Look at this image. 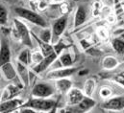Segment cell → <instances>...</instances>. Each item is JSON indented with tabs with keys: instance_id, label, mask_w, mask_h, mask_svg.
<instances>
[{
	"instance_id": "1",
	"label": "cell",
	"mask_w": 124,
	"mask_h": 113,
	"mask_svg": "<svg viewBox=\"0 0 124 113\" xmlns=\"http://www.w3.org/2000/svg\"><path fill=\"white\" fill-rule=\"evenodd\" d=\"M56 106H58V100H54L51 98L43 99V98H34L32 97L28 101L24 103L22 107L25 108H31L38 112L47 113L52 108H54Z\"/></svg>"
},
{
	"instance_id": "2",
	"label": "cell",
	"mask_w": 124,
	"mask_h": 113,
	"mask_svg": "<svg viewBox=\"0 0 124 113\" xmlns=\"http://www.w3.org/2000/svg\"><path fill=\"white\" fill-rule=\"evenodd\" d=\"M15 13L18 17L29 21L30 23L36 25V26H39L40 28H46L47 27V23H46L45 19L39 14H38L37 12H35L33 10L23 8V7H16Z\"/></svg>"
},
{
	"instance_id": "3",
	"label": "cell",
	"mask_w": 124,
	"mask_h": 113,
	"mask_svg": "<svg viewBox=\"0 0 124 113\" xmlns=\"http://www.w3.org/2000/svg\"><path fill=\"white\" fill-rule=\"evenodd\" d=\"M13 23H14V27L16 28L19 35L20 42L30 49L33 48V39H32L33 37H32L31 32L27 27V25L18 18H15Z\"/></svg>"
},
{
	"instance_id": "4",
	"label": "cell",
	"mask_w": 124,
	"mask_h": 113,
	"mask_svg": "<svg viewBox=\"0 0 124 113\" xmlns=\"http://www.w3.org/2000/svg\"><path fill=\"white\" fill-rule=\"evenodd\" d=\"M56 92V88L47 83H38L34 85L31 91V96L34 98H51Z\"/></svg>"
},
{
	"instance_id": "5",
	"label": "cell",
	"mask_w": 124,
	"mask_h": 113,
	"mask_svg": "<svg viewBox=\"0 0 124 113\" xmlns=\"http://www.w3.org/2000/svg\"><path fill=\"white\" fill-rule=\"evenodd\" d=\"M79 71V68L78 67H74V66H71V67H60V68H56V69H53L51 71H49L45 78L46 80H49V81H58V80H61V79H64V78H69L71 77L72 75H74L76 72Z\"/></svg>"
},
{
	"instance_id": "6",
	"label": "cell",
	"mask_w": 124,
	"mask_h": 113,
	"mask_svg": "<svg viewBox=\"0 0 124 113\" xmlns=\"http://www.w3.org/2000/svg\"><path fill=\"white\" fill-rule=\"evenodd\" d=\"M66 26H67V17L65 15L59 17L52 23L51 31H52V43L53 44L57 43L61 39V36L64 33Z\"/></svg>"
},
{
	"instance_id": "7",
	"label": "cell",
	"mask_w": 124,
	"mask_h": 113,
	"mask_svg": "<svg viewBox=\"0 0 124 113\" xmlns=\"http://www.w3.org/2000/svg\"><path fill=\"white\" fill-rule=\"evenodd\" d=\"M101 107L108 111L118 112L124 110V96H115L105 100Z\"/></svg>"
},
{
	"instance_id": "8",
	"label": "cell",
	"mask_w": 124,
	"mask_h": 113,
	"mask_svg": "<svg viewBox=\"0 0 124 113\" xmlns=\"http://www.w3.org/2000/svg\"><path fill=\"white\" fill-rule=\"evenodd\" d=\"M24 103V100L18 97L0 102V113H15L22 107Z\"/></svg>"
},
{
	"instance_id": "9",
	"label": "cell",
	"mask_w": 124,
	"mask_h": 113,
	"mask_svg": "<svg viewBox=\"0 0 124 113\" xmlns=\"http://www.w3.org/2000/svg\"><path fill=\"white\" fill-rule=\"evenodd\" d=\"M96 106V101L93 97L85 96L84 99L76 106H70V109L74 113H88Z\"/></svg>"
},
{
	"instance_id": "10",
	"label": "cell",
	"mask_w": 124,
	"mask_h": 113,
	"mask_svg": "<svg viewBox=\"0 0 124 113\" xmlns=\"http://www.w3.org/2000/svg\"><path fill=\"white\" fill-rule=\"evenodd\" d=\"M85 97V94L83 92V90L79 89V88H75L72 87L66 94H65V102L66 105L70 107V106H74L76 105H78Z\"/></svg>"
},
{
	"instance_id": "11",
	"label": "cell",
	"mask_w": 124,
	"mask_h": 113,
	"mask_svg": "<svg viewBox=\"0 0 124 113\" xmlns=\"http://www.w3.org/2000/svg\"><path fill=\"white\" fill-rule=\"evenodd\" d=\"M15 65H16V68L18 80L21 83V85L23 87H28L30 85V71H29L28 66L20 63L17 60H16Z\"/></svg>"
},
{
	"instance_id": "12",
	"label": "cell",
	"mask_w": 124,
	"mask_h": 113,
	"mask_svg": "<svg viewBox=\"0 0 124 113\" xmlns=\"http://www.w3.org/2000/svg\"><path fill=\"white\" fill-rule=\"evenodd\" d=\"M58 56H59L55 53V51H54L52 54H50L49 56H44V58H43L39 64H37V65H35V66L33 67V71H34L35 73H37V74H40V73L46 71V70L55 62V60L57 59Z\"/></svg>"
},
{
	"instance_id": "13",
	"label": "cell",
	"mask_w": 124,
	"mask_h": 113,
	"mask_svg": "<svg viewBox=\"0 0 124 113\" xmlns=\"http://www.w3.org/2000/svg\"><path fill=\"white\" fill-rule=\"evenodd\" d=\"M0 75L3 77L4 80L6 81H14L16 80L17 77V72H16V65L13 64L12 62H8L3 64L0 67Z\"/></svg>"
},
{
	"instance_id": "14",
	"label": "cell",
	"mask_w": 124,
	"mask_h": 113,
	"mask_svg": "<svg viewBox=\"0 0 124 113\" xmlns=\"http://www.w3.org/2000/svg\"><path fill=\"white\" fill-rule=\"evenodd\" d=\"M12 58V52H11V46L6 38H3L1 40L0 44V67L8 62H11Z\"/></svg>"
},
{
	"instance_id": "15",
	"label": "cell",
	"mask_w": 124,
	"mask_h": 113,
	"mask_svg": "<svg viewBox=\"0 0 124 113\" xmlns=\"http://www.w3.org/2000/svg\"><path fill=\"white\" fill-rule=\"evenodd\" d=\"M21 88L22 87H18L17 85H13V84L8 85L4 88V90L2 91V94H1V97H0V102L16 98L18 96V94L20 93Z\"/></svg>"
},
{
	"instance_id": "16",
	"label": "cell",
	"mask_w": 124,
	"mask_h": 113,
	"mask_svg": "<svg viewBox=\"0 0 124 113\" xmlns=\"http://www.w3.org/2000/svg\"><path fill=\"white\" fill-rule=\"evenodd\" d=\"M87 18H88V14H87L86 8L82 5L78 6V8L76 9L75 14H74V27L77 28L83 25L86 22Z\"/></svg>"
},
{
	"instance_id": "17",
	"label": "cell",
	"mask_w": 124,
	"mask_h": 113,
	"mask_svg": "<svg viewBox=\"0 0 124 113\" xmlns=\"http://www.w3.org/2000/svg\"><path fill=\"white\" fill-rule=\"evenodd\" d=\"M73 87V83L69 78H64L58 81H55V88L61 94L65 95Z\"/></svg>"
},
{
	"instance_id": "18",
	"label": "cell",
	"mask_w": 124,
	"mask_h": 113,
	"mask_svg": "<svg viewBox=\"0 0 124 113\" xmlns=\"http://www.w3.org/2000/svg\"><path fill=\"white\" fill-rule=\"evenodd\" d=\"M31 35H32V37L37 41V43H38V45H39V47L40 52L44 55V56H49L50 54H52V53L54 52V47H53V45H52L51 43H46V42L42 41V40L39 39V37L38 35H36L34 33H31Z\"/></svg>"
},
{
	"instance_id": "19",
	"label": "cell",
	"mask_w": 124,
	"mask_h": 113,
	"mask_svg": "<svg viewBox=\"0 0 124 113\" xmlns=\"http://www.w3.org/2000/svg\"><path fill=\"white\" fill-rule=\"evenodd\" d=\"M119 65V60L114 56H106L102 59V67L107 71L115 70Z\"/></svg>"
},
{
	"instance_id": "20",
	"label": "cell",
	"mask_w": 124,
	"mask_h": 113,
	"mask_svg": "<svg viewBox=\"0 0 124 113\" xmlns=\"http://www.w3.org/2000/svg\"><path fill=\"white\" fill-rule=\"evenodd\" d=\"M96 81L93 78H89L85 81L84 83V87H83V92L85 94V96L88 97H93L95 90H96Z\"/></svg>"
},
{
	"instance_id": "21",
	"label": "cell",
	"mask_w": 124,
	"mask_h": 113,
	"mask_svg": "<svg viewBox=\"0 0 124 113\" xmlns=\"http://www.w3.org/2000/svg\"><path fill=\"white\" fill-rule=\"evenodd\" d=\"M17 61H19L20 63L26 66H29L30 64H32V51L30 50V48L26 47L19 52L17 56Z\"/></svg>"
},
{
	"instance_id": "22",
	"label": "cell",
	"mask_w": 124,
	"mask_h": 113,
	"mask_svg": "<svg viewBox=\"0 0 124 113\" xmlns=\"http://www.w3.org/2000/svg\"><path fill=\"white\" fill-rule=\"evenodd\" d=\"M59 60L61 62L62 67H71L73 66L74 63V58L71 55L70 52L68 51H63L59 55Z\"/></svg>"
},
{
	"instance_id": "23",
	"label": "cell",
	"mask_w": 124,
	"mask_h": 113,
	"mask_svg": "<svg viewBox=\"0 0 124 113\" xmlns=\"http://www.w3.org/2000/svg\"><path fill=\"white\" fill-rule=\"evenodd\" d=\"M112 47L115 52L118 55L124 54V39L119 37H115L112 39Z\"/></svg>"
},
{
	"instance_id": "24",
	"label": "cell",
	"mask_w": 124,
	"mask_h": 113,
	"mask_svg": "<svg viewBox=\"0 0 124 113\" xmlns=\"http://www.w3.org/2000/svg\"><path fill=\"white\" fill-rule=\"evenodd\" d=\"M42 30L40 31L39 37V39H41L42 41L46 42V43H52V31L51 28H41Z\"/></svg>"
},
{
	"instance_id": "25",
	"label": "cell",
	"mask_w": 124,
	"mask_h": 113,
	"mask_svg": "<svg viewBox=\"0 0 124 113\" xmlns=\"http://www.w3.org/2000/svg\"><path fill=\"white\" fill-rule=\"evenodd\" d=\"M8 16H9L8 9L6 8L5 5L0 4V25L1 26H5L7 24Z\"/></svg>"
},
{
	"instance_id": "26",
	"label": "cell",
	"mask_w": 124,
	"mask_h": 113,
	"mask_svg": "<svg viewBox=\"0 0 124 113\" xmlns=\"http://www.w3.org/2000/svg\"><path fill=\"white\" fill-rule=\"evenodd\" d=\"M99 96L101 98H103L104 100H107V99L111 98L113 96V90H112V88L109 87V86H106V85L101 86L100 89H99Z\"/></svg>"
},
{
	"instance_id": "27",
	"label": "cell",
	"mask_w": 124,
	"mask_h": 113,
	"mask_svg": "<svg viewBox=\"0 0 124 113\" xmlns=\"http://www.w3.org/2000/svg\"><path fill=\"white\" fill-rule=\"evenodd\" d=\"M44 58V55L40 52V50H35L32 52V63L37 65ZM34 65V66H35Z\"/></svg>"
},
{
	"instance_id": "28",
	"label": "cell",
	"mask_w": 124,
	"mask_h": 113,
	"mask_svg": "<svg viewBox=\"0 0 124 113\" xmlns=\"http://www.w3.org/2000/svg\"><path fill=\"white\" fill-rule=\"evenodd\" d=\"M53 47H54V51H55V53L59 56L62 51H64V50L67 48V45H65V43H64L62 40L60 39L57 43H55V44L53 45Z\"/></svg>"
},
{
	"instance_id": "29",
	"label": "cell",
	"mask_w": 124,
	"mask_h": 113,
	"mask_svg": "<svg viewBox=\"0 0 124 113\" xmlns=\"http://www.w3.org/2000/svg\"><path fill=\"white\" fill-rule=\"evenodd\" d=\"M113 81L115 83H116L118 85L122 86L124 88V70L120 71L119 73H117L114 78H113Z\"/></svg>"
},
{
	"instance_id": "30",
	"label": "cell",
	"mask_w": 124,
	"mask_h": 113,
	"mask_svg": "<svg viewBox=\"0 0 124 113\" xmlns=\"http://www.w3.org/2000/svg\"><path fill=\"white\" fill-rule=\"evenodd\" d=\"M97 35H98V36L101 38V39H106L107 37H108V32H107V30L104 28H101L98 30V32H97Z\"/></svg>"
},
{
	"instance_id": "31",
	"label": "cell",
	"mask_w": 124,
	"mask_h": 113,
	"mask_svg": "<svg viewBox=\"0 0 124 113\" xmlns=\"http://www.w3.org/2000/svg\"><path fill=\"white\" fill-rule=\"evenodd\" d=\"M18 113H41V112H38L34 109H31V108H25V107H21L19 109V112Z\"/></svg>"
},
{
	"instance_id": "32",
	"label": "cell",
	"mask_w": 124,
	"mask_h": 113,
	"mask_svg": "<svg viewBox=\"0 0 124 113\" xmlns=\"http://www.w3.org/2000/svg\"><path fill=\"white\" fill-rule=\"evenodd\" d=\"M61 10H62V14H65L67 11H68V6L66 3H62V7H61Z\"/></svg>"
},
{
	"instance_id": "33",
	"label": "cell",
	"mask_w": 124,
	"mask_h": 113,
	"mask_svg": "<svg viewBox=\"0 0 124 113\" xmlns=\"http://www.w3.org/2000/svg\"><path fill=\"white\" fill-rule=\"evenodd\" d=\"M60 113H74V112L69 108V109H62Z\"/></svg>"
},
{
	"instance_id": "34",
	"label": "cell",
	"mask_w": 124,
	"mask_h": 113,
	"mask_svg": "<svg viewBox=\"0 0 124 113\" xmlns=\"http://www.w3.org/2000/svg\"><path fill=\"white\" fill-rule=\"evenodd\" d=\"M47 113H58V106H56L54 108H52V109H51L49 112H47Z\"/></svg>"
},
{
	"instance_id": "35",
	"label": "cell",
	"mask_w": 124,
	"mask_h": 113,
	"mask_svg": "<svg viewBox=\"0 0 124 113\" xmlns=\"http://www.w3.org/2000/svg\"><path fill=\"white\" fill-rule=\"evenodd\" d=\"M53 3H56V4H62L64 2V0H52Z\"/></svg>"
},
{
	"instance_id": "36",
	"label": "cell",
	"mask_w": 124,
	"mask_h": 113,
	"mask_svg": "<svg viewBox=\"0 0 124 113\" xmlns=\"http://www.w3.org/2000/svg\"><path fill=\"white\" fill-rule=\"evenodd\" d=\"M4 1H7V2H10V3H12V2H16V0H4Z\"/></svg>"
},
{
	"instance_id": "37",
	"label": "cell",
	"mask_w": 124,
	"mask_h": 113,
	"mask_svg": "<svg viewBox=\"0 0 124 113\" xmlns=\"http://www.w3.org/2000/svg\"><path fill=\"white\" fill-rule=\"evenodd\" d=\"M120 37H121L122 39H124V33H122V34L120 35Z\"/></svg>"
},
{
	"instance_id": "38",
	"label": "cell",
	"mask_w": 124,
	"mask_h": 113,
	"mask_svg": "<svg viewBox=\"0 0 124 113\" xmlns=\"http://www.w3.org/2000/svg\"><path fill=\"white\" fill-rule=\"evenodd\" d=\"M0 44H1V41H0Z\"/></svg>"
}]
</instances>
